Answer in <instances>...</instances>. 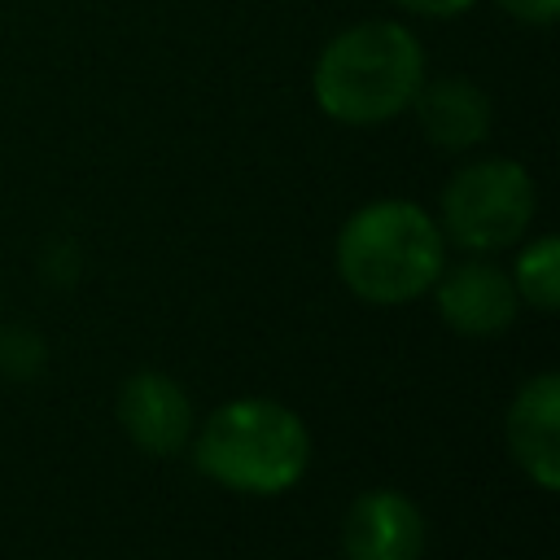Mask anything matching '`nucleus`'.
<instances>
[{
	"label": "nucleus",
	"mask_w": 560,
	"mask_h": 560,
	"mask_svg": "<svg viewBox=\"0 0 560 560\" xmlns=\"http://www.w3.org/2000/svg\"><path fill=\"white\" fill-rule=\"evenodd\" d=\"M512 284H516V298H521V302H529L534 311L551 315V311L560 306V241H556V236L529 241V245L516 254Z\"/></svg>",
	"instance_id": "nucleus-10"
},
{
	"label": "nucleus",
	"mask_w": 560,
	"mask_h": 560,
	"mask_svg": "<svg viewBox=\"0 0 560 560\" xmlns=\"http://www.w3.org/2000/svg\"><path fill=\"white\" fill-rule=\"evenodd\" d=\"M424 83L420 39L389 18H368L337 31L311 70L315 105L346 127H376L411 109Z\"/></svg>",
	"instance_id": "nucleus-1"
},
{
	"label": "nucleus",
	"mask_w": 560,
	"mask_h": 560,
	"mask_svg": "<svg viewBox=\"0 0 560 560\" xmlns=\"http://www.w3.org/2000/svg\"><path fill=\"white\" fill-rule=\"evenodd\" d=\"M534 210H538V192L521 162L477 158L446 179L438 228L446 245H459L468 254H494L529 232Z\"/></svg>",
	"instance_id": "nucleus-4"
},
{
	"label": "nucleus",
	"mask_w": 560,
	"mask_h": 560,
	"mask_svg": "<svg viewBox=\"0 0 560 560\" xmlns=\"http://www.w3.org/2000/svg\"><path fill=\"white\" fill-rule=\"evenodd\" d=\"M118 424L144 455H175L188 446L197 416L184 385L166 372H131L118 389Z\"/></svg>",
	"instance_id": "nucleus-7"
},
{
	"label": "nucleus",
	"mask_w": 560,
	"mask_h": 560,
	"mask_svg": "<svg viewBox=\"0 0 560 560\" xmlns=\"http://www.w3.org/2000/svg\"><path fill=\"white\" fill-rule=\"evenodd\" d=\"M429 525L402 490H363L341 521L346 560H424Z\"/></svg>",
	"instance_id": "nucleus-5"
},
{
	"label": "nucleus",
	"mask_w": 560,
	"mask_h": 560,
	"mask_svg": "<svg viewBox=\"0 0 560 560\" xmlns=\"http://www.w3.org/2000/svg\"><path fill=\"white\" fill-rule=\"evenodd\" d=\"M337 276L372 306H402L433 289L446 267V236L429 210L407 197L359 206L337 232Z\"/></svg>",
	"instance_id": "nucleus-2"
},
{
	"label": "nucleus",
	"mask_w": 560,
	"mask_h": 560,
	"mask_svg": "<svg viewBox=\"0 0 560 560\" xmlns=\"http://www.w3.org/2000/svg\"><path fill=\"white\" fill-rule=\"evenodd\" d=\"M192 464L236 494H284L311 468L306 420L276 398H232L192 429Z\"/></svg>",
	"instance_id": "nucleus-3"
},
{
	"label": "nucleus",
	"mask_w": 560,
	"mask_h": 560,
	"mask_svg": "<svg viewBox=\"0 0 560 560\" xmlns=\"http://www.w3.org/2000/svg\"><path fill=\"white\" fill-rule=\"evenodd\" d=\"M394 4L407 9V13H416V18H459L477 0H394Z\"/></svg>",
	"instance_id": "nucleus-13"
},
{
	"label": "nucleus",
	"mask_w": 560,
	"mask_h": 560,
	"mask_svg": "<svg viewBox=\"0 0 560 560\" xmlns=\"http://www.w3.org/2000/svg\"><path fill=\"white\" fill-rule=\"evenodd\" d=\"M411 114L424 131L429 144L446 149V153H468L490 136L494 122V105L481 92V83L464 79V74H442L420 83V92L411 96Z\"/></svg>",
	"instance_id": "nucleus-9"
},
{
	"label": "nucleus",
	"mask_w": 560,
	"mask_h": 560,
	"mask_svg": "<svg viewBox=\"0 0 560 560\" xmlns=\"http://www.w3.org/2000/svg\"><path fill=\"white\" fill-rule=\"evenodd\" d=\"M499 9L525 26H551L560 13V0H499Z\"/></svg>",
	"instance_id": "nucleus-12"
},
{
	"label": "nucleus",
	"mask_w": 560,
	"mask_h": 560,
	"mask_svg": "<svg viewBox=\"0 0 560 560\" xmlns=\"http://www.w3.org/2000/svg\"><path fill=\"white\" fill-rule=\"evenodd\" d=\"M503 433L525 477L538 490H556L560 486V376L556 372H538L512 394Z\"/></svg>",
	"instance_id": "nucleus-8"
},
{
	"label": "nucleus",
	"mask_w": 560,
	"mask_h": 560,
	"mask_svg": "<svg viewBox=\"0 0 560 560\" xmlns=\"http://www.w3.org/2000/svg\"><path fill=\"white\" fill-rule=\"evenodd\" d=\"M433 298H438V315L446 319V328L464 337H494L521 311L512 276L486 258L442 267V276L433 280Z\"/></svg>",
	"instance_id": "nucleus-6"
},
{
	"label": "nucleus",
	"mask_w": 560,
	"mask_h": 560,
	"mask_svg": "<svg viewBox=\"0 0 560 560\" xmlns=\"http://www.w3.org/2000/svg\"><path fill=\"white\" fill-rule=\"evenodd\" d=\"M44 363V341L26 328H4L0 332V372L9 376H31Z\"/></svg>",
	"instance_id": "nucleus-11"
}]
</instances>
